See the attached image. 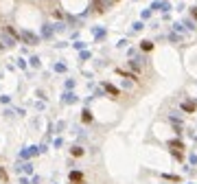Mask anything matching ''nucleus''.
<instances>
[{
	"instance_id": "nucleus-1",
	"label": "nucleus",
	"mask_w": 197,
	"mask_h": 184,
	"mask_svg": "<svg viewBox=\"0 0 197 184\" xmlns=\"http://www.w3.org/2000/svg\"><path fill=\"white\" fill-rule=\"evenodd\" d=\"M18 40H22L24 44H29V46H35L40 42V35L33 33V31H29V29H24V31H20V37Z\"/></svg>"
},
{
	"instance_id": "nucleus-2",
	"label": "nucleus",
	"mask_w": 197,
	"mask_h": 184,
	"mask_svg": "<svg viewBox=\"0 0 197 184\" xmlns=\"http://www.w3.org/2000/svg\"><path fill=\"white\" fill-rule=\"evenodd\" d=\"M0 42L5 44V48H11V46H15V37H13V35H9L7 31L0 33Z\"/></svg>"
},
{
	"instance_id": "nucleus-3",
	"label": "nucleus",
	"mask_w": 197,
	"mask_h": 184,
	"mask_svg": "<svg viewBox=\"0 0 197 184\" xmlns=\"http://www.w3.org/2000/svg\"><path fill=\"white\" fill-rule=\"evenodd\" d=\"M70 184H83V173L81 171H70Z\"/></svg>"
},
{
	"instance_id": "nucleus-4",
	"label": "nucleus",
	"mask_w": 197,
	"mask_h": 184,
	"mask_svg": "<svg viewBox=\"0 0 197 184\" xmlns=\"http://www.w3.org/2000/svg\"><path fill=\"white\" fill-rule=\"evenodd\" d=\"M151 9H156V11H169V9H171V5L166 2V0H162V2H153V5H151Z\"/></svg>"
},
{
	"instance_id": "nucleus-5",
	"label": "nucleus",
	"mask_w": 197,
	"mask_h": 184,
	"mask_svg": "<svg viewBox=\"0 0 197 184\" xmlns=\"http://www.w3.org/2000/svg\"><path fill=\"white\" fill-rule=\"evenodd\" d=\"M92 2H94L96 11H105V9L110 7V0H92Z\"/></svg>"
},
{
	"instance_id": "nucleus-6",
	"label": "nucleus",
	"mask_w": 197,
	"mask_h": 184,
	"mask_svg": "<svg viewBox=\"0 0 197 184\" xmlns=\"http://www.w3.org/2000/svg\"><path fill=\"white\" fill-rule=\"evenodd\" d=\"M40 151H42L40 147H29L27 151H22V153H20V158H31V156H35V153H40Z\"/></svg>"
},
{
	"instance_id": "nucleus-7",
	"label": "nucleus",
	"mask_w": 197,
	"mask_h": 184,
	"mask_svg": "<svg viewBox=\"0 0 197 184\" xmlns=\"http://www.w3.org/2000/svg\"><path fill=\"white\" fill-rule=\"evenodd\" d=\"M53 33H55V29H53L51 24H44V27H42V37L48 40V37H53Z\"/></svg>"
},
{
	"instance_id": "nucleus-8",
	"label": "nucleus",
	"mask_w": 197,
	"mask_h": 184,
	"mask_svg": "<svg viewBox=\"0 0 197 184\" xmlns=\"http://www.w3.org/2000/svg\"><path fill=\"white\" fill-rule=\"evenodd\" d=\"M64 103H77V97L72 94V92H66L64 94Z\"/></svg>"
},
{
	"instance_id": "nucleus-9",
	"label": "nucleus",
	"mask_w": 197,
	"mask_h": 184,
	"mask_svg": "<svg viewBox=\"0 0 197 184\" xmlns=\"http://www.w3.org/2000/svg\"><path fill=\"white\" fill-rule=\"evenodd\" d=\"M182 110H184V112H195V103H193V101H184V103H182Z\"/></svg>"
},
{
	"instance_id": "nucleus-10",
	"label": "nucleus",
	"mask_w": 197,
	"mask_h": 184,
	"mask_svg": "<svg viewBox=\"0 0 197 184\" xmlns=\"http://www.w3.org/2000/svg\"><path fill=\"white\" fill-rule=\"evenodd\" d=\"M140 48H142V51H151V48H153V42H149V40L140 42Z\"/></svg>"
},
{
	"instance_id": "nucleus-11",
	"label": "nucleus",
	"mask_w": 197,
	"mask_h": 184,
	"mask_svg": "<svg viewBox=\"0 0 197 184\" xmlns=\"http://www.w3.org/2000/svg\"><path fill=\"white\" fill-rule=\"evenodd\" d=\"M92 33H94V37H96V40H101V37L105 35V31H103V29H92Z\"/></svg>"
},
{
	"instance_id": "nucleus-12",
	"label": "nucleus",
	"mask_w": 197,
	"mask_h": 184,
	"mask_svg": "<svg viewBox=\"0 0 197 184\" xmlns=\"http://www.w3.org/2000/svg\"><path fill=\"white\" fill-rule=\"evenodd\" d=\"M105 90H107V92H110V94H114V97H116V94H118V90H116V88H114V86H110V83H105Z\"/></svg>"
},
{
	"instance_id": "nucleus-13",
	"label": "nucleus",
	"mask_w": 197,
	"mask_h": 184,
	"mask_svg": "<svg viewBox=\"0 0 197 184\" xmlns=\"http://www.w3.org/2000/svg\"><path fill=\"white\" fill-rule=\"evenodd\" d=\"M70 153H72V156H83V149H81V147H72Z\"/></svg>"
},
{
	"instance_id": "nucleus-14",
	"label": "nucleus",
	"mask_w": 197,
	"mask_h": 184,
	"mask_svg": "<svg viewBox=\"0 0 197 184\" xmlns=\"http://www.w3.org/2000/svg\"><path fill=\"white\" fill-rule=\"evenodd\" d=\"M31 66H33V68H40V66H42L40 57H31Z\"/></svg>"
},
{
	"instance_id": "nucleus-15",
	"label": "nucleus",
	"mask_w": 197,
	"mask_h": 184,
	"mask_svg": "<svg viewBox=\"0 0 197 184\" xmlns=\"http://www.w3.org/2000/svg\"><path fill=\"white\" fill-rule=\"evenodd\" d=\"M83 121H86V123H90V121H92V114H90V110H83Z\"/></svg>"
},
{
	"instance_id": "nucleus-16",
	"label": "nucleus",
	"mask_w": 197,
	"mask_h": 184,
	"mask_svg": "<svg viewBox=\"0 0 197 184\" xmlns=\"http://www.w3.org/2000/svg\"><path fill=\"white\" fill-rule=\"evenodd\" d=\"M53 68H55V70H57V73H66V66H64V64H55Z\"/></svg>"
},
{
	"instance_id": "nucleus-17",
	"label": "nucleus",
	"mask_w": 197,
	"mask_h": 184,
	"mask_svg": "<svg viewBox=\"0 0 197 184\" xmlns=\"http://www.w3.org/2000/svg\"><path fill=\"white\" fill-rule=\"evenodd\" d=\"M22 171H24V173H31V171H33V165H31V162H27V165L22 167Z\"/></svg>"
},
{
	"instance_id": "nucleus-18",
	"label": "nucleus",
	"mask_w": 197,
	"mask_h": 184,
	"mask_svg": "<svg viewBox=\"0 0 197 184\" xmlns=\"http://www.w3.org/2000/svg\"><path fill=\"white\" fill-rule=\"evenodd\" d=\"M171 149H182V143H178V140H173V143H171Z\"/></svg>"
},
{
	"instance_id": "nucleus-19",
	"label": "nucleus",
	"mask_w": 197,
	"mask_h": 184,
	"mask_svg": "<svg viewBox=\"0 0 197 184\" xmlns=\"http://www.w3.org/2000/svg\"><path fill=\"white\" fill-rule=\"evenodd\" d=\"M53 29H55V31H59V33H61V31H64V29H66V27H64V24H61V22H59V24H55V27H53Z\"/></svg>"
},
{
	"instance_id": "nucleus-20",
	"label": "nucleus",
	"mask_w": 197,
	"mask_h": 184,
	"mask_svg": "<svg viewBox=\"0 0 197 184\" xmlns=\"http://www.w3.org/2000/svg\"><path fill=\"white\" fill-rule=\"evenodd\" d=\"M191 15H193V18L197 20V9H195V7H193V11H191Z\"/></svg>"
}]
</instances>
